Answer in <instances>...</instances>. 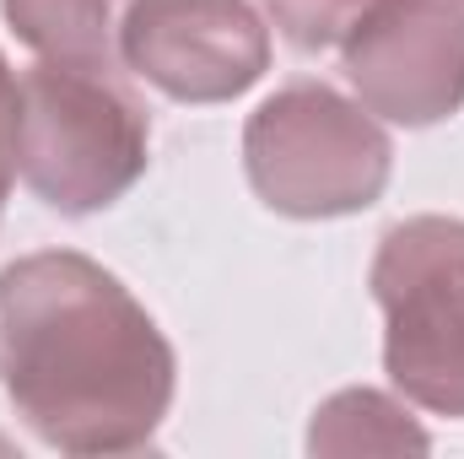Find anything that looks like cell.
Instances as JSON below:
<instances>
[{"label":"cell","instance_id":"6da1fadb","mask_svg":"<svg viewBox=\"0 0 464 459\" xmlns=\"http://www.w3.org/2000/svg\"><path fill=\"white\" fill-rule=\"evenodd\" d=\"M0 378L54 449L124 454L168 416L173 351L103 265L33 254L0 270Z\"/></svg>","mask_w":464,"mask_h":459},{"label":"cell","instance_id":"8992f818","mask_svg":"<svg viewBox=\"0 0 464 459\" xmlns=\"http://www.w3.org/2000/svg\"><path fill=\"white\" fill-rule=\"evenodd\" d=\"M119 49L146 82L189 103L243 93L270 60L265 27L243 0H135Z\"/></svg>","mask_w":464,"mask_h":459},{"label":"cell","instance_id":"3957f363","mask_svg":"<svg viewBox=\"0 0 464 459\" xmlns=\"http://www.w3.org/2000/svg\"><path fill=\"white\" fill-rule=\"evenodd\" d=\"M372 298L389 319V378L416 405L464 416V222H400L372 259Z\"/></svg>","mask_w":464,"mask_h":459},{"label":"cell","instance_id":"5b68a950","mask_svg":"<svg viewBox=\"0 0 464 459\" xmlns=\"http://www.w3.org/2000/svg\"><path fill=\"white\" fill-rule=\"evenodd\" d=\"M341 54L362 103L394 124H432L464 103L459 0H378Z\"/></svg>","mask_w":464,"mask_h":459},{"label":"cell","instance_id":"52a82bcc","mask_svg":"<svg viewBox=\"0 0 464 459\" xmlns=\"http://www.w3.org/2000/svg\"><path fill=\"white\" fill-rule=\"evenodd\" d=\"M135 0H5L11 27L60 65H87V71H119L124 49V16Z\"/></svg>","mask_w":464,"mask_h":459},{"label":"cell","instance_id":"7a4b0ae2","mask_svg":"<svg viewBox=\"0 0 464 459\" xmlns=\"http://www.w3.org/2000/svg\"><path fill=\"white\" fill-rule=\"evenodd\" d=\"M16 168L60 211H98L146 168V114L119 71L44 60L16 82Z\"/></svg>","mask_w":464,"mask_h":459},{"label":"cell","instance_id":"9c48e42d","mask_svg":"<svg viewBox=\"0 0 464 459\" xmlns=\"http://www.w3.org/2000/svg\"><path fill=\"white\" fill-rule=\"evenodd\" d=\"M11 173H16V82L0 60V211L11 195Z\"/></svg>","mask_w":464,"mask_h":459},{"label":"cell","instance_id":"ba28073f","mask_svg":"<svg viewBox=\"0 0 464 459\" xmlns=\"http://www.w3.org/2000/svg\"><path fill=\"white\" fill-rule=\"evenodd\" d=\"M297 49H341L378 0H265Z\"/></svg>","mask_w":464,"mask_h":459},{"label":"cell","instance_id":"277c9868","mask_svg":"<svg viewBox=\"0 0 464 459\" xmlns=\"http://www.w3.org/2000/svg\"><path fill=\"white\" fill-rule=\"evenodd\" d=\"M248 179L265 206L335 217L367 206L389 179V141L330 87H286L248 124Z\"/></svg>","mask_w":464,"mask_h":459}]
</instances>
